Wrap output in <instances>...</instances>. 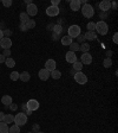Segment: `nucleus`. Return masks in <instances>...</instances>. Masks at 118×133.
<instances>
[{"instance_id":"37998d69","label":"nucleus","mask_w":118,"mask_h":133,"mask_svg":"<svg viewBox=\"0 0 118 133\" xmlns=\"http://www.w3.org/2000/svg\"><path fill=\"white\" fill-rule=\"evenodd\" d=\"M99 17H100V18H107V13L106 12H100V14H99Z\"/></svg>"},{"instance_id":"864d4df0","label":"nucleus","mask_w":118,"mask_h":133,"mask_svg":"<svg viewBox=\"0 0 118 133\" xmlns=\"http://www.w3.org/2000/svg\"><path fill=\"white\" fill-rule=\"evenodd\" d=\"M3 38H4V33H3V31L0 30V41H1Z\"/></svg>"},{"instance_id":"39448f33","label":"nucleus","mask_w":118,"mask_h":133,"mask_svg":"<svg viewBox=\"0 0 118 133\" xmlns=\"http://www.w3.org/2000/svg\"><path fill=\"white\" fill-rule=\"evenodd\" d=\"M79 35H80V28L78 25H72V26L69 28V35L67 36H70L71 38H76Z\"/></svg>"},{"instance_id":"6e6552de","label":"nucleus","mask_w":118,"mask_h":133,"mask_svg":"<svg viewBox=\"0 0 118 133\" xmlns=\"http://www.w3.org/2000/svg\"><path fill=\"white\" fill-rule=\"evenodd\" d=\"M46 14L50 17H56L59 14V7L57 6H50L46 8Z\"/></svg>"},{"instance_id":"72a5a7b5","label":"nucleus","mask_w":118,"mask_h":133,"mask_svg":"<svg viewBox=\"0 0 118 133\" xmlns=\"http://www.w3.org/2000/svg\"><path fill=\"white\" fill-rule=\"evenodd\" d=\"M3 5L5 7H10L12 5V0H3Z\"/></svg>"},{"instance_id":"f03ea898","label":"nucleus","mask_w":118,"mask_h":133,"mask_svg":"<svg viewBox=\"0 0 118 133\" xmlns=\"http://www.w3.org/2000/svg\"><path fill=\"white\" fill-rule=\"evenodd\" d=\"M82 13L83 16L85 17V18H92L95 14V10L93 7L90 5V4H85V5H83V8H82Z\"/></svg>"},{"instance_id":"20e7f679","label":"nucleus","mask_w":118,"mask_h":133,"mask_svg":"<svg viewBox=\"0 0 118 133\" xmlns=\"http://www.w3.org/2000/svg\"><path fill=\"white\" fill-rule=\"evenodd\" d=\"M74 81L78 83V84H85L88 82V76L83 71H78L74 74Z\"/></svg>"},{"instance_id":"aec40b11","label":"nucleus","mask_w":118,"mask_h":133,"mask_svg":"<svg viewBox=\"0 0 118 133\" xmlns=\"http://www.w3.org/2000/svg\"><path fill=\"white\" fill-rule=\"evenodd\" d=\"M60 41H61V44H63V45H70V44L72 43V38H71L70 36H64V37H61Z\"/></svg>"},{"instance_id":"f257e3e1","label":"nucleus","mask_w":118,"mask_h":133,"mask_svg":"<svg viewBox=\"0 0 118 133\" xmlns=\"http://www.w3.org/2000/svg\"><path fill=\"white\" fill-rule=\"evenodd\" d=\"M14 122H15L17 126H24V125H26V122H27V115L25 113H18L15 116H14Z\"/></svg>"},{"instance_id":"f704fd0d","label":"nucleus","mask_w":118,"mask_h":133,"mask_svg":"<svg viewBox=\"0 0 118 133\" xmlns=\"http://www.w3.org/2000/svg\"><path fill=\"white\" fill-rule=\"evenodd\" d=\"M77 38H78V44H79V43H84V41H85V37H84V35H82V33H80Z\"/></svg>"},{"instance_id":"ddd939ff","label":"nucleus","mask_w":118,"mask_h":133,"mask_svg":"<svg viewBox=\"0 0 118 133\" xmlns=\"http://www.w3.org/2000/svg\"><path fill=\"white\" fill-rule=\"evenodd\" d=\"M66 62L73 64L74 62H77V56H76V52H72V51H69L66 54Z\"/></svg>"},{"instance_id":"09e8293b","label":"nucleus","mask_w":118,"mask_h":133,"mask_svg":"<svg viewBox=\"0 0 118 133\" xmlns=\"http://www.w3.org/2000/svg\"><path fill=\"white\" fill-rule=\"evenodd\" d=\"M113 42H115V43H118V35L117 33L113 35Z\"/></svg>"},{"instance_id":"a211bd4d","label":"nucleus","mask_w":118,"mask_h":133,"mask_svg":"<svg viewBox=\"0 0 118 133\" xmlns=\"http://www.w3.org/2000/svg\"><path fill=\"white\" fill-rule=\"evenodd\" d=\"M30 78H31V75L28 71H24L19 75V80H21L22 82H27V81H30Z\"/></svg>"},{"instance_id":"4be33fe9","label":"nucleus","mask_w":118,"mask_h":133,"mask_svg":"<svg viewBox=\"0 0 118 133\" xmlns=\"http://www.w3.org/2000/svg\"><path fill=\"white\" fill-rule=\"evenodd\" d=\"M5 64H6V66H7V68H13V66L15 65V61H14L13 58L8 57V58H6V59H5Z\"/></svg>"},{"instance_id":"5fc2aeb1","label":"nucleus","mask_w":118,"mask_h":133,"mask_svg":"<svg viewBox=\"0 0 118 133\" xmlns=\"http://www.w3.org/2000/svg\"><path fill=\"white\" fill-rule=\"evenodd\" d=\"M26 115H31V114H32V111H30V109H27V112H26Z\"/></svg>"},{"instance_id":"c756f323","label":"nucleus","mask_w":118,"mask_h":133,"mask_svg":"<svg viewBox=\"0 0 118 133\" xmlns=\"http://www.w3.org/2000/svg\"><path fill=\"white\" fill-rule=\"evenodd\" d=\"M69 46H70V51H72V52H76V51L79 50V44H78V43H73V42H72Z\"/></svg>"},{"instance_id":"2eb2a0df","label":"nucleus","mask_w":118,"mask_h":133,"mask_svg":"<svg viewBox=\"0 0 118 133\" xmlns=\"http://www.w3.org/2000/svg\"><path fill=\"white\" fill-rule=\"evenodd\" d=\"M70 7H71L72 11H78V10H80V3L79 0H72V1H70Z\"/></svg>"},{"instance_id":"c03bdc74","label":"nucleus","mask_w":118,"mask_h":133,"mask_svg":"<svg viewBox=\"0 0 118 133\" xmlns=\"http://www.w3.org/2000/svg\"><path fill=\"white\" fill-rule=\"evenodd\" d=\"M20 30H21V31H27V29H26V26H25L24 23H21V24H20Z\"/></svg>"},{"instance_id":"2f4dec72","label":"nucleus","mask_w":118,"mask_h":133,"mask_svg":"<svg viewBox=\"0 0 118 133\" xmlns=\"http://www.w3.org/2000/svg\"><path fill=\"white\" fill-rule=\"evenodd\" d=\"M19 72L18 71H12L11 75H10V77H11L12 81H17V80H19Z\"/></svg>"},{"instance_id":"a18cd8bd","label":"nucleus","mask_w":118,"mask_h":133,"mask_svg":"<svg viewBox=\"0 0 118 133\" xmlns=\"http://www.w3.org/2000/svg\"><path fill=\"white\" fill-rule=\"evenodd\" d=\"M21 108H22V111H24L22 113H25V112H27V109H28V108H27V105H26V103H24V105L21 106Z\"/></svg>"},{"instance_id":"1a4fd4ad","label":"nucleus","mask_w":118,"mask_h":133,"mask_svg":"<svg viewBox=\"0 0 118 133\" xmlns=\"http://www.w3.org/2000/svg\"><path fill=\"white\" fill-rule=\"evenodd\" d=\"M80 59H82V61H80L82 64H86V65H89V64L92 63V56H91L89 52L83 54L82 57H80Z\"/></svg>"},{"instance_id":"ea45409f","label":"nucleus","mask_w":118,"mask_h":133,"mask_svg":"<svg viewBox=\"0 0 118 133\" xmlns=\"http://www.w3.org/2000/svg\"><path fill=\"white\" fill-rule=\"evenodd\" d=\"M8 107H10V109H11V111H17V108H18V106H17L15 103H11V105L8 106Z\"/></svg>"},{"instance_id":"3c124183","label":"nucleus","mask_w":118,"mask_h":133,"mask_svg":"<svg viewBox=\"0 0 118 133\" xmlns=\"http://www.w3.org/2000/svg\"><path fill=\"white\" fill-rule=\"evenodd\" d=\"M112 55V51H110V50H109V51H106V56H107V58H111L110 56Z\"/></svg>"},{"instance_id":"9b49d317","label":"nucleus","mask_w":118,"mask_h":133,"mask_svg":"<svg viewBox=\"0 0 118 133\" xmlns=\"http://www.w3.org/2000/svg\"><path fill=\"white\" fill-rule=\"evenodd\" d=\"M56 65H57V63H56L54 59H47L46 63H45V69L51 72L53 70H56Z\"/></svg>"},{"instance_id":"7c9ffc66","label":"nucleus","mask_w":118,"mask_h":133,"mask_svg":"<svg viewBox=\"0 0 118 133\" xmlns=\"http://www.w3.org/2000/svg\"><path fill=\"white\" fill-rule=\"evenodd\" d=\"M103 65L105 66V68H110L111 65H112V59L111 58H105L104 61H103Z\"/></svg>"},{"instance_id":"473e14b6","label":"nucleus","mask_w":118,"mask_h":133,"mask_svg":"<svg viewBox=\"0 0 118 133\" xmlns=\"http://www.w3.org/2000/svg\"><path fill=\"white\" fill-rule=\"evenodd\" d=\"M88 31H96V23L93 22L88 23Z\"/></svg>"},{"instance_id":"393cba45","label":"nucleus","mask_w":118,"mask_h":133,"mask_svg":"<svg viewBox=\"0 0 118 133\" xmlns=\"http://www.w3.org/2000/svg\"><path fill=\"white\" fill-rule=\"evenodd\" d=\"M0 133H8V125L6 122H0Z\"/></svg>"},{"instance_id":"79ce46f5","label":"nucleus","mask_w":118,"mask_h":133,"mask_svg":"<svg viewBox=\"0 0 118 133\" xmlns=\"http://www.w3.org/2000/svg\"><path fill=\"white\" fill-rule=\"evenodd\" d=\"M5 59H6L5 56L3 54H0V63H5Z\"/></svg>"},{"instance_id":"c85d7f7f","label":"nucleus","mask_w":118,"mask_h":133,"mask_svg":"<svg viewBox=\"0 0 118 133\" xmlns=\"http://www.w3.org/2000/svg\"><path fill=\"white\" fill-rule=\"evenodd\" d=\"M8 133H20V127L17 125H13L11 127H8Z\"/></svg>"},{"instance_id":"a19ab883","label":"nucleus","mask_w":118,"mask_h":133,"mask_svg":"<svg viewBox=\"0 0 118 133\" xmlns=\"http://www.w3.org/2000/svg\"><path fill=\"white\" fill-rule=\"evenodd\" d=\"M59 3H60L59 0H52V1H51V4H52V5H51V6H57V7H58Z\"/></svg>"},{"instance_id":"603ef678","label":"nucleus","mask_w":118,"mask_h":133,"mask_svg":"<svg viewBox=\"0 0 118 133\" xmlns=\"http://www.w3.org/2000/svg\"><path fill=\"white\" fill-rule=\"evenodd\" d=\"M25 3H26V5H27V6H28V5H31V4H33L32 1H31V0H26Z\"/></svg>"},{"instance_id":"cd10ccee","label":"nucleus","mask_w":118,"mask_h":133,"mask_svg":"<svg viewBox=\"0 0 118 133\" xmlns=\"http://www.w3.org/2000/svg\"><path fill=\"white\" fill-rule=\"evenodd\" d=\"M19 18H20V22L21 23H26L28 19H30V16H28L26 12H21L20 16H19Z\"/></svg>"},{"instance_id":"e433bc0d","label":"nucleus","mask_w":118,"mask_h":133,"mask_svg":"<svg viewBox=\"0 0 118 133\" xmlns=\"http://www.w3.org/2000/svg\"><path fill=\"white\" fill-rule=\"evenodd\" d=\"M3 33H4V37H8V36H11V35H12V31L11 30H7V29H6V30L5 31H3Z\"/></svg>"},{"instance_id":"a878e982","label":"nucleus","mask_w":118,"mask_h":133,"mask_svg":"<svg viewBox=\"0 0 118 133\" xmlns=\"http://www.w3.org/2000/svg\"><path fill=\"white\" fill-rule=\"evenodd\" d=\"M24 24H25V26H26V29H27V30H30V29H33L34 26H36V22H34L33 19H28L27 22L24 23Z\"/></svg>"},{"instance_id":"7ed1b4c3","label":"nucleus","mask_w":118,"mask_h":133,"mask_svg":"<svg viewBox=\"0 0 118 133\" xmlns=\"http://www.w3.org/2000/svg\"><path fill=\"white\" fill-rule=\"evenodd\" d=\"M96 31L99 35H106L107 31H109V26L104 20H100V22L96 23Z\"/></svg>"},{"instance_id":"6ab92c4d","label":"nucleus","mask_w":118,"mask_h":133,"mask_svg":"<svg viewBox=\"0 0 118 133\" xmlns=\"http://www.w3.org/2000/svg\"><path fill=\"white\" fill-rule=\"evenodd\" d=\"M50 77H52L53 80H59V78L61 77V72L59 71V70H53V71L50 72Z\"/></svg>"},{"instance_id":"4c0bfd02","label":"nucleus","mask_w":118,"mask_h":133,"mask_svg":"<svg viewBox=\"0 0 118 133\" xmlns=\"http://www.w3.org/2000/svg\"><path fill=\"white\" fill-rule=\"evenodd\" d=\"M61 37H63L61 35H57V33H54V32H53V35H52V38L54 39V41H58V39H60Z\"/></svg>"},{"instance_id":"f8f14e48","label":"nucleus","mask_w":118,"mask_h":133,"mask_svg":"<svg viewBox=\"0 0 118 133\" xmlns=\"http://www.w3.org/2000/svg\"><path fill=\"white\" fill-rule=\"evenodd\" d=\"M26 13H27L28 16H36V14L38 13V7H37L34 4H31V5H28L27 7H26Z\"/></svg>"},{"instance_id":"9d476101","label":"nucleus","mask_w":118,"mask_h":133,"mask_svg":"<svg viewBox=\"0 0 118 133\" xmlns=\"http://www.w3.org/2000/svg\"><path fill=\"white\" fill-rule=\"evenodd\" d=\"M99 8L102 12H107L111 8V1L109 0H103L102 3L99 4Z\"/></svg>"},{"instance_id":"0eeeda50","label":"nucleus","mask_w":118,"mask_h":133,"mask_svg":"<svg viewBox=\"0 0 118 133\" xmlns=\"http://www.w3.org/2000/svg\"><path fill=\"white\" fill-rule=\"evenodd\" d=\"M26 105H27V108H28V109H30V111H32V112L37 111V109L39 108V102L37 101V100H34V99L28 100Z\"/></svg>"},{"instance_id":"bb28decb","label":"nucleus","mask_w":118,"mask_h":133,"mask_svg":"<svg viewBox=\"0 0 118 133\" xmlns=\"http://www.w3.org/2000/svg\"><path fill=\"white\" fill-rule=\"evenodd\" d=\"M64 31L63 26L61 25H58V24H54V28H53V32L57 33V35H61Z\"/></svg>"},{"instance_id":"58836bf2","label":"nucleus","mask_w":118,"mask_h":133,"mask_svg":"<svg viewBox=\"0 0 118 133\" xmlns=\"http://www.w3.org/2000/svg\"><path fill=\"white\" fill-rule=\"evenodd\" d=\"M32 130L34 131V132H33V133L39 132V125H38V124H34V125H33V126H32Z\"/></svg>"},{"instance_id":"f3484780","label":"nucleus","mask_w":118,"mask_h":133,"mask_svg":"<svg viewBox=\"0 0 118 133\" xmlns=\"http://www.w3.org/2000/svg\"><path fill=\"white\" fill-rule=\"evenodd\" d=\"M1 103H3V105H5L6 107H7V106H10L12 103V97L10 96V95H4V96L1 97Z\"/></svg>"},{"instance_id":"423d86ee","label":"nucleus","mask_w":118,"mask_h":133,"mask_svg":"<svg viewBox=\"0 0 118 133\" xmlns=\"http://www.w3.org/2000/svg\"><path fill=\"white\" fill-rule=\"evenodd\" d=\"M12 46V41L10 37H4L1 41H0V48L1 49H10Z\"/></svg>"},{"instance_id":"8fccbe9b","label":"nucleus","mask_w":118,"mask_h":133,"mask_svg":"<svg viewBox=\"0 0 118 133\" xmlns=\"http://www.w3.org/2000/svg\"><path fill=\"white\" fill-rule=\"evenodd\" d=\"M4 116H5V114H4L3 112H0V122L4 121Z\"/></svg>"},{"instance_id":"4468645a","label":"nucleus","mask_w":118,"mask_h":133,"mask_svg":"<svg viewBox=\"0 0 118 133\" xmlns=\"http://www.w3.org/2000/svg\"><path fill=\"white\" fill-rule=\"evenodd\" d=\"M50 77V71L49 70H46L44 68V69L39 70V78H40L41 81H47Z\"/></svg>"},{"instance_id":"c9c22d12","label":"nucleus","mask_w":118,"mask_h":133,"mask_svg":"<svg viewBox=\"0 0 118 133\" xmlns=\"http://www.w3.org/2000/svg\"><path fill=\"white\" fill-rule=\"evenodd\" d=\"M3 55L4 56H5V57H10V56H11V50H10V49H5V50H4V54H3Z\"/></svg>"},{"instance_id":"4d7b16f0","label":"nucleus","mask_w":118,"mask_h":133,"mask_svg":"<svg viewBox=\"0 0 118 133\" xmlns=\"http://www.w3.org/2000/svg\"><path fill=\"white\" fill-rule=\"evenodd\" d=\"M30 133H33V132H30Z\"/></svg>"},{"instance_id":"412c9836","label":"nucleus","mask_w":118,"mask_h":133,"mask_svg":"<svg viewBox=\"0 0 118 133\" xmlns=\"http://www.w3.org/2000/svg\"><path fill=\"white\" fill-rule=\"evenodd\" d=\"M4 122H6L7 125L14 122V116L12 115V114H5V116H4Z\"/></svg>"},{"instance_id":"dca6fc26","label":"nucleus","mask_w":118,"mask_h":133,"mask_svg":"<svg viewBox=\"0 0 118 133\" xmlns=\"http://www.w3.org/2000/svg\"><path fill=\"white\" fill-rule=\"evenodd\" d=\"M84 37H85V39H88V41H95V39L97 38V33L95 32V31H88V32L84 35Z\"/></svg>"},{"instance_id":"5701e85b","label":"nucleus","mask_w":118,"mask_h":133,"mask_svg":"<svg viewBox=\"0 0 118 133\" xmlns=\"http://www.w3.org/2000/svg\"><path fill=\"white\" fill-rule=\"evenodd\" d=\"M79 50L83 54H86V52H89V50H90V45H89L88 43H82V45H79Z\"/></svg>"},{"instance_id":"49530a36","label":"nucleus","mask_w":118,"mask_h":133,"mask_svg":"<svg viewBox=\"0 0 118 133\" xmlns=\"http://www.w3.org/2000/svg\"><path fill=\"white\" fill-rule=\"evenodd\" d=\"M111 7H112V10H117V3L116 1L111 3Z\"/></svg>"},{"instance_id":"de8ad7c7","label":"nucleus","mask_w":118,"mask_h":133,"mask_svg":"<svg viewBox=\"0 0 118 133\" xmlns=\"http://www.w3.org/2000/svg\"><path fill=\"white\" fill-rule=\"evenodd\" d=\"M53 28H54V24H49V26H47V30L53 31Z\"/></svg>"},{"instance_id":"6e6d98bb","label":"nucleus","mask_w":118,"mask_h":133,"mask_svg":"<svg viewBox=\"0 0 118 133\" xmlns=\"http://www.w3.org/2000/svg\"><path fill=\"white\" fill-rule=\"evenodd\" d=\"M36 133H44V132H41V131H39V132H36Z\"/></svg>"},{"instance_id":"b1692460","label":"nucleus","mask_w":118,"mask_h":133,"mask_svg":"<svg viewBox=\"0 0 118 133\" xmlns=\"http://www.w3.org/2000/svg\"><path fill=\"white\" fill-rule=\"evenodd\" d=\"M73 70H74L76 72L82 71V70H83V64H82V62H79V61L74 62V63H73Z\"/></svg>"}]
</instances>
